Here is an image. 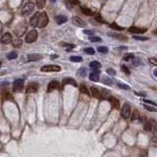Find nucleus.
<instances>
[{"instance_id":"ea45409f","label":"nucleus","mask_w":157,"mask_h":157,"mask_svg":"<svg viewBox=\"0 0 157 157\" xmlns=\"http://www.w3.org/2000/svg\"><path fill=\"white\" fill-rule=\"evenodd\" d=\"M149 62L152 64V65H154V66H157V60L155 59V58H150Z\"/></svg>"},{"instance_id":"a878e982","label":"nucleus","mask_w":157,"mask_h":157,"mask_svg":"<svg viewBox=\"0 0 157 157\" xmlns=\"http://www.w3.org/2000/svg\"><path fill=\"white\" fill-rule=\"evenodd\" d=\"M135 58V55L133 54V53H128V54H126L125 56H124V60L125 61H131V60H133Z\"/></svg>"},{"instance_id":"39448f33","label":"nucleus","mask_w":157,"mask_h":157,"mask_svg":"<svg viewBox=\"0 0 157 157\" xmlns=\"http://www.w3.org/2000/svg\"><path fill=\"white\" fill-rule=\"evenodd\" d=\"M40 70L42 72H60L61 67L57 66V65H46V66L41 67Z\"/></svg>"},{"instance_id":"09e8293b","label":"nucleus","mask_w":157,"mask_h":157,"mask_svg":"<svg viewBox=\"0 0 157 157\" xmlns=\"http://www.w3.org/2000/svg\"><path fill=\"white\" fill-rule=\"evenodd\" d=\"M153 73H154V76H155V77H157V69H155V70H154Z\"/></svg>"},{"instance_id":"b1692460","label":"nucleus","mask_w":157,"mask_h":157,"mask_svg":"<svg viewBox=\"0 0 157 157\" xmlns=\"http://www.w3.org/2000/svg\"><path fill=\"white\" fill-rule=\"evenodd\" d=\"M110 28H111V29H113V30H124L123 27L118 26V25H117V24H115V23H112V24L110 25Z\"/></svg>"},{"instance_id":"bb28decb","label":"nucleus","mask_w":157,"mask_h":157,"mask_svg":"<svg viewBox=\"0 0 157 157\" xmlns=\"http://www.w3.org/2000/svg\"><path fill=\"white\" fill-rule=\"evenodd\" d=\"M97 50H98V52H100V53H107L108 52V48L106 47V46H99L97 48Z\"/></svg>"},{"instance_id":"f704fd0d","label":"nucleus","mask_w":157,"mask_h":157,"mask_svg":"<svg viewBox=\"0 0 157 157\" xmlns=\"http://www.w3.org/2000/svg\"><path fill=\"white\" fill-rule=\"evenodd\" d=\"M118 86L120 88H123V90H129L130 87L128 85H125V83H121V82H118Z\"/></svg>"},{"instance_id":"6ab92c4d","label":"nucleus","mask_w":157,"mask_h":157,"mask_svg":"<svg viewBox=\"0 0 157 157\" xmlns=\"http://www.w3.org/2000/svg\"><path fill=\"white\" fill-rule=\"evenodd\" d=\"M90 67L91 68V69H99V68L101 67V64L98 62V61H92V62H90Z\"/></svg>"},{"instance_id":"8fccbe9b","label":"nucleus","mask_w":157,"mask_h":157,"mask_svg":"<svg viewBox=\"0 0 157 157\" xmlns=\"http://www.w3.org/2000/svg\"><path fill=\"white\" fill-rule=\"evenodd\" d=\"M154 34H157V28H156V29H155V30H154Z\"/></svg>"},{"instance_id":"37998d69","label":"nucleus","mask_w":157,"mask_h":157,"mask_svg":"<svg viewBox=\"0 0 157 157\" xmlns=\"http://www.w3.org/2000/svg\"><path fill=\"white\" fill-rule=\"evenodd\" d=\"M83 34H88V35H92V34H93V32H91V30H83Z\"/></svg>"},{"instance_id":"a211bd4d","label":"nucleus","mask_w":157,"mask_h":157,"mask_svg":"<svg viewBox=\"0 0 157 157\" xmlns=\"http://www.w3.org/2000/svg\"><path fill=\"white\" fill-rule=\"evenodd\" d=\"M56 22L58 25H62V24H64V23L67 22V17L66 16H57L56 17Z\"/></svg>"},{"instance_id":"f257e3e1","label":"nucleus","mask_w":157,"mask_h":157,"mask_svg":"<svg viewBox=\"0 0 157 157\" xmlns=\"http://www.w3.org/2000/svg\"><path fill=\"white\" fill-rule=\"evenodd\" d=\"M30 24L32 27L34 28H44V27L47 26L48 24V17H47V14L45 12H42V13H35L32 19L30 21Z\"/></svg>"},{"instance_id":"ddd939ff","label":"nucleus","mask_w":157,"mask_h":157,"mask_svg":"<svg viewBox=\"0 0 157 157\" xmlns=\"http://www.w3.org/2000/svg\"><path fill=\"white\" fill-rule=\"evenodd\" d=\"M73 23L75 24L76 26L81 27V28H85L86 25V23H85V21H82V19H80L78 17H74V18H73Z\"/></svg>"},{"instance_id":"3c124183","label":"nucleus","mask_w":157,"mask_h":157,"mask_svg":"<svg viewBox=\"0 0 157 157\" xmlns=\"http://www.w3.org/2000/svg\"><path fill=\"white\" fill-rule=\"evenodd\" d=\"M51 2H56V0H51Z\"/></svg>"},{"instance_id":"f8f14e48","label":"nucleus","mask_w":157,"mask_h":157,"mask_svg":"<svg viewBox=\"0 0 157 157\" xmlns=\"http://www.w3.org/2000/svg\"><path fill=\"white\" fill-rule=\"evenodd\" d=\"M66 85H72V86H77L78 85H77V82H76L74 78H66L63 80V82H62V86H66Z\"/></svg>"},{"instance_id":"a19ab883","label":"nucleus","mask_w":157,"mask_h":157,"mask_svg":"<svg viewBox=\"0 0 157 157\" xmlns=\"http://www.w3.org/2000/svg\"><path fill=\"white\" fill-rule=\"evenodd\" d=\"M122 70H123L124 73H126V74H128V75L130 74V71H129V69H128L126 66H122Z\"/></svg>"},{"instance_id":"c756f323","label":"nucleus","mask_w":157,"mask_h":157,"mask_svg":"<svg viewBox=\"0 0 157 157\" xmlns=\"http://www.w3.org/2000/svg\"><path fill=\"white\" fill-rule=\"evenodd\" d=\"M143 107L146 109V110H148L149 112H156L157 110L154 107H151V106H149V105H146V104H144L143 105Z\"/></svg>"},{"instance_id":"dca6fc26","label":"nucleus","mask_w":157,"mask_h":157,"mask_svg":"<svg viewBox=\"0 0 157 157\" xmlns=\"http://www.w3.org/2000/svg\"><path fill=\"white\" fill-rule=\"evenodd\" d=\"M90 91H91V94H92L95 98H100L101 97L100 91H99L95 86H91V87H90Z\"/></svg>"},{"instance_id":"2f4dec72","label":"nucleus","mask_w":157,"mask_h":157,"mask_svg":"<svg viewBox=\"0 0 157 157\" xmlns=\"http://www.w3.org/2000/svg\"><path fill=\"white\" fill-rule=\"evenodd\" d=\"M13 45L15 47H20L22 45V40L21 39H16L15 41H13Z\"/></svg>"},{"instance_id":"cd10ccee","label":"nucleus","mask_w":157,"mask_h":157,"mask_svg":"<svg viewBox=\"0 0 157 157\" xmlns=\"http://www.w3.org/2000/svg\"><path fill=\"white\" fill-rule=\"evenodd\" d=\"M86 53H87V54H90V55H93L94 53H95V51H94L93 48H91V47H87V48H86L85 50H83Z\"/></svg>"},{"instance_id":"1a4fd4ad","label":"nucleus","mask_w":157,"mask_h":157,"mask_svg":"<svg viewBox=\"0 0 157 157\" xmlns=\"http://www.w3.org/2000/svg\"><path fill=\"white\" fill-rule=\"evenodd\" d=\"M1 43H3V44H9V43H11L12 42V35L11 34H9V33H6V34H4L2 35V38H1Z\"/></svg>"},{"instance_id":"de8ad7c7","label":"nucleus","mask_w":157,"mask_h":157,"mask_svg":"<svg viewBox=\"0 0 157 157\" xmlns=\"http://www.w3.org/2000/svg\"><path fill=\"white\" fill-rule=\"evenodd\" d=\"M144 102H147V103H149V104H153V105H155L153 103V102H152V101H149V100H144Z\"/></svg>"},{"instance_id":"72a5a7b5","label":"nucleus","mask_w":157,"mask_h":157,"mask_svg":"<svg viewBox=\"0 0 157 157\" xmlns=\"http://www.w3.org/2000/svg\"><path fill=\"white\" fill-rule=\"evenodd\" d=\"M78 75L81 76V77H86V70L85 68H82V69H80V72H78Z\"/></svg>"},{"instance_id":"49530a36","label":"nucleus","mask_w":157,"mask_h":157,"mask_svg":"<svg viewBox=\"0 0 157 157\" xmlns=\"http://www.w3.org/2000/svg\"><path fill=\"white\" fill-rule=\"evenodd\" d=\"M61 44L62 45H64V46H68V47H72V48H73V47H75V45L74 44H69V43H61Z\"/></svg>"},{"instance_id":"4468645a","label":"nucleus","mask_w":157,"mask_h":157,"mask_svg":"<svg viewBox=\"0 0 157 157\" xmlns=\"http://www.w3.org/2000/svg\"><path fill=\"white\" fill-rule=\"evenodd\" d=\"M109 101H110V103H111V105L113 106V108L119 109V107H120V102H119V100H118L117 98H115V97H113V96H111V97H109Z\"/></svg>"},{"instance_id":"0eeeda50","label":"nucleus","mask_w":157,"mask_h":157,"mask_svg":"<svg viewBox=\"0 0 157 157\" xmlns=\"http://www.w3.org/2000/svg\"><path fill=\"white\" fill-rule=\"evenodd\" d=\"M38 90V82H30L27 86V93H34Z\"/></svg>"},{"instance_id":"f03ea898","label":"nucleus","mask_w":157,"mask_h":157,"mask_svg":"<svg viewBox=\"0 0 157 157\" xmlns=\"http://www.w3.org/2000/svg\"><path fill=\"white\" fill-rule=\"evenodd\" d=\"M38 34L35 30H29V33L26 35V42L27 43H33L38 39Z\"/></svg>"},{"instance_id":"7c9ffc66","label":"nucleus","mask_w":157,"mask_h":157,"mask_svg":"<svg viewBox=\"0 0 157 157\" xmlns=\"http://www.w3.org/2000/svg\"><path fill=\"white\" fill-rule=\"evenodd\" d=\"M100 94H101V97H103V98H109V91H107V90H102V93L100 92Z\"/></svg>"},{"instance_id":"a18cd8bd","label":"nucleus","mask_w":157,"mask_h":157,"mask_svg":"<svg viewBox=\"0 0 157 157\" xmlns=\"http://www.w3.org/2000/svg\"><path fill=\"white\" fill-rule=\"evenodd\" d=\"M132 62H133V65H135V66H138V63H139V60H135V58L132 60Z\"/></svg>"},{"instance_id":"79ce46f5","label":"nucleus","mask_w":157,"mask_h":157,"mask_svg":"<svg viewBox=\"0 0 157 157\" xmlns=\"http://www.w3.org/2000/svg\"><path fill=\"white\" fill-rule=\"evenodd\" d=\"M69 2L71 4H73V5H78V4L80 3L78 0H69Z\"/></svg>"},{"instance_id":"c85d7f7f","label":"nucleus","mask_w":157,"mask_h":157,"mask_svg":"<svg viewBox=\"0 0 157 157\" xmlns=\"http://www.w3.org/2000/svg\"><path fill=\"white\" fill-rule=\"evenodd\" d=\"M70 60H71L72 62H81L82 60V58L80 56H72L71 58H70Z\"/></svg>"},{"instance_id":"6e6552de","label":"nucleus","mask_w":157,"mask_h":157,"mask_svg":"<svg viewBox=\"0 0 157 157\" xmlns=\"http://www.w3.org/2000/svg\"><path fill=\"white\" fill-rule=\"evenodd\" d=\"M60 88V83L56 81H52V82H49L48 86H47V91L51 92L54 90H59Z\"/></svg>"},{"instance_id":"473e14b6","label":"nucleus","mask_w":157,"mask_h":157,"mask_svg":"<svg viewBox=\"0 0 157 157\" xmlns=\"http://www.w3.org/2000/svg\"><path fill=\"white\" fill-rule=\"evenodd\" d=\"M90 40L91 42H99V41H101V38H98V36H90Z\"/></svg>"},{"instance_id":"7ed1b4c3","label":"nucleus","mask_w":157,"mask_h":157,"mask_svg":"<svg viewBox=\"0 0 157 157\" xmlns=\"http://www.w3.org/2000/svg\"><path fill=\"white\" fill-rule=\"evenodd\" d=\"M131 112H132L131 106L129 104H125L123 106L122 110H121V115H122V117H123L124 119H129L130 116H131Z\"/></svg>"},{"instance_id":"423d86ee","label":"nucleus","mask_w":157,"mask_h":157,"mask_svg":"<svg viewBox=\"0 0 157 157\" xmlns=\"http://www.w3.org/2000/svg\"><path fill=\"white\" fill-rule=\"evenodd\" d=\"M23 86H24V80L23 78H17L15 82H14V85H13V91H21L23 90Z\"/></svg>"},{"instance_id":"aec40b11","label":"nucleus","mask_w":157,"mask_h":157,"mask_svg":"<svg viewBox=\"0 0 157 157\" xmlns=\"http://www.w3.org/2000/svg\"><path fill=\"white\" fill-rule=\"evenodd\" d=\"M110 36H113V38H119L121 40H127V36H125L123 34H109Z\"/></svg>"},{"instance_id":"58836bf2","label":"nucleus","mask_w":157,"mask_h":157,"mask_svg":"<svg viewBox=\"0 0 157 157\" xmlns=\"http://www.w3.org/2000/svg\"><path fill=\"white\" fill-rule=\"evenodd\" d=\"M103 82H104L105 83H107V85H111V83H112V80L109 78H104Z\"/></svg>"},{"instance_id":"603ef678","label":"nucleus","mask_w":157,"mask_h":157,"mask_svg":"<svg viewBox=\"0 0 157 157\" xmlns=\"http://www.w3.org/2000/svg\"><path fill=\"white\" fill-rule=\"evenodd\" d=\"M0 67H1V61H0Z\"/></svg>"},{"instance_id":"c03bdc74","label":"nucleus","mask_w":157,"mask_h":157,"mask_svg":"<svg viewBox=\"0 0 157 157\" xmlns=\"http://www.w3.org/2000/svg\"><path fill=\"white\" fill-rule=\"evenodd\" d=\"M4 98H6V99H11V100H13V97L11 96V94H10V93H6V95H4Z\"/></svg>"},{"instance_id":"c9c22d12","label":"nucleus","mask_w":157,"mask_h":157,"mask_svg":"<svg viewBox=\"0 0 157 157\" xmlns=\"http://www.w3.org/2000/svg\"><path fill=\"white\" fill-rule=\"evenodd\" d=\"M134 38L137 39V40H142V41L147 40V39H148V38H145V36H138V35H135Z\"/></svg>"},{"instance_id":"2eb2a0df","label":"nucleus","mask_w":157,"mask_h":157,"mask_svg":"<svg viewBox=\"0 0 157 157\" xmlns=\"http://www.w3.org/2000/svg\"><path fill=\"white\" fill-rule=\"evenodd\" d=\"M40 59H42V55H40V54H30L28 57V60L30 62H32V61H38V60Z\"/></svg>"},{"instance_id":"f3484780","label":"nucleus","mask_w":157,"mask_h":157,"mask_svg":"<svg viewBox=\"0 0 157 157\" xmlns=\"http://www.w3.org/2000/svg\"><path fill=\"white\" fill-rule=\"evenodd\" d=\"M81 10H82V13H83L85 15H86V16H92L94 14L93 12L91 11L90 8L86 7V6H82V7H81Z\"/></svg>"},{"instance_id":"20e7f679","label":"nucleus","mask_w":157,"mask_h":157,"mask_svg":"<svg viewBox=\"0 0 157 157\" xmlns=\"http://www.w3.org/2000/svg\"><path fill=\"white\" fill-rule=\"evenodd\" d=\"M34 4L30 3V2L27 3L22 9V15H24V16L30 15V13L34 11Z\"/></svg>"},{"instance_id":"393cba45","label":"nucleus","mask_w":157,"mask_h":157,"mask_svg":"<svg viewBox=\"0 0 157 157\" xmlns=\"http://www.w3.org/2000/svg\"><path fill=\"white\" fill-rule=\"evenodd\" d=\"M140 118L139 116V113L137 111V110H134V112H133V115H132V121H135V120H138Z\"/></svg>"},{"instance_id":"4be33fe9","label":"nucleus","mask_w":157,"mask_h":157,"mask_svg":"<svg viewBox=\"0 0 157 157\" xmlns=\"http://www.w3.org/2000/svg\"><path fill=\"white\" fill-rule=\"evenodd\" d=\"M45 3H46V0H36V7L42 9L44 7Z\"/></svg>"},{"instance_id":"9b49d317","label":"nucleus","mask_w":157,"mask_h":157,"mask_svg":"<svg viewBox=\"0 0 157 157\" xmlns=\"http://www.w3.org/2000/svg\"><path fill=\"white\" fill-rule=\"evenodd\" d=\"M129 32L131 33V34H143V33H145L146 30L145 29H140V28H137V27H131L130 29H129Z\"/></svg>"},{"instance_id":"5701e85b","label":"nucleus","mask_w":157,"mask_h":157,"mask_svg":"<svg viewBox=\"0 0 157 157\" xmlns=\"http://www.w3.org/2000/svg\"><path fill=\"white\" fill-rule=\"evenodd\" d=\"M17 57H18V54H17V52H15V51H12V52H10L7 55V59L8 60H13V59H16Z\"/></svg>"},{"instance_id":"e433bc0d","label":"nucleus","mask_w":157,"mask_h":157,"mask_svg":"<svg viewBox=\"0 0 157 157\" xmlns=\"http://www.w3.org/2000/svg\"><path fill=\"white\" fill-rule=\"evenodd\" d=\"M94 18H95V20L97 21V22H99V23H104V20L102 19V17H101L99 14H97V15H95L94 16Z\"/></svg>"},{"instance_id":"9d476101","label":"nucleus","mask_w":157,"mask_h":157,"mask_svg":"<svg viewBox=\"0 0 157 157\" xmlns=\"http://www.w3.org/2000/svg\"><path fill=\"white\" fill-rule=\"evenodd\" d=\"M99 73H100V72L98 71V69H94V71L92 72V73H90V81H92V82H98V81H99Z\"/></svg>"},{"instance_id":"412c9836","label":"nucleus","mask_w":157,"mask_h":157,"mask_svg":"<svg viewBox=\"0 0 157 157\" xmlns=\"http://www.w3.org/2000/svg\"><path fill=\"white\" fill-rule=\"evenodd\" d=\"M80 91L83 94H86V95H90V92H88V90L85 85H81L80 86Z\"/></svg>"},{"instance_id":"4c0bfd02","label":"nucleus","mask_w":157,"mask_h":157,"mask_svg":"<svg viewBox=\"0 0 157 157\" xmlns=\"http://www.w3.org/2000/svg\"><path fill=\"white\" fill-rule=\"evenodd\" d=\"M107 73H108L109 75H116V72H115V70L114 69H111V68H109V69H107Z\"/></svg>"}]
</instances>
